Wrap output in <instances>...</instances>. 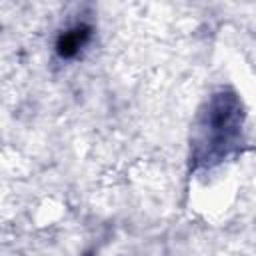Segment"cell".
<instances>
[{"mask_svg":"<svg viewBox=\"0 0 256 256\" xmlns=\"http://www.w3.org/2000/svg\"><path fill=\"white\" fill-rule=\"evenodd\" d=\"M244 122V110L238 96L230 90L216 92L200 114L194 136V160L212 166L224 160L238 144Z\"/></svg>","mask_w":256,"mask_h":256,"instance_id":"obj_1","label":"cell"},{"mask_svg":"<svg viewBox=\"0 0 256 256\" xmlns=\"http://www.w3.org/2000/svg\"><path fill=\"white\" fill-rule=\"evenodd\" d=\"M92 38V26L90 24H74L72 28L64 30L56 40V52L60 58H74L82 52V48Z\"/></svg>","mask_w":256,"mask_h":256,"instance_id":"obj_2","label":"cell"}]
</instances>
